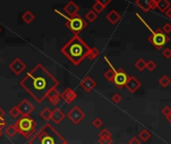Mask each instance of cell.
I'll return each mask as SVG.
<instances>
[{
    "mask_svg": "<svg viewBox=\"0 0 171 144\" xmlns=\"http://www.w3.org/2000/svg\"><path fill=\"white\" fill-rule=\"evenodd\" d=\"M58 85L59 81L40 63L20 81V86L37 102H42L48 92Z\"/></svg>",
    "mask_w": 171,
    "mask_h": 144,
    "instance_id": "obj_1",
    "label": "cell"
},
{
    "mask_svg": "<svg viewBox=\"0 0 171 144\" xmlns=\"http://www.w3.org/2000/svg\"><path fill=\"white\" fill-rule=\"evenodd\" d=\"M90 47L79 35H74L60 49L62 54L75 66H78L87 57Z\"/></svg>",
    "mask_w": 171,
    "mask_h": 144,
    "instance_id": "obj_2",
    "label": "cell"
},
{
    "mask_svg": "<svg viewBox=\"0 0 171 144\" xmlns=\"http://www.w3.org/2000/svg\"><path fill=\"white\" fill-rule=\"evenodd\" d=\"M65 138L51 124L46 123L30 138L28 144H64Z\"/></svg>",
    "mask_w": 171,
    "mask_h": 144,
    "instance_id": "obj_3",
    "label": "cell"
},
{
    "mask_svg": "<svg viewBox=\"0 0 171 144\" xmlns=\"http://www.w3.org/2000/svg\"><path fill=\"white\" fill-rule=\"evenodd\" d=\"M15 128L18 133H20L21 135H23L25 138H31V136H33L34 132L36 130L37 123L36 121L32 119L31 117L29 116H22L21 118H19L14 124Z\"/></svg>",
    "mask_w": 171,
    "mask_h": 144,
    "instance_id": "obj_4",
    "label": "cell"
},
{
    "mask_svg": "<svg viewBox=\"0 0 171 144\" xmlns=\"http://www.w3.org/2000/svg\"><path fill=\"white\" fill-rule=\"evenodd\" d=\"M54 11L56 13H58L60 16L65 18L66 19V22H65L66 27L69 29L70 31L74 34V35H79V33H80L83 29H85L87 27V22L83 19L79 14L75 15V16L69 17V16L64 15L63 13H61L58 10H54Z\"/></svg>",
    "mask_w": 171,
    "mask_h": 144,
    "instance_id": "obj_5",
    "label": "cell"
},
{
    "mask_svg": "<svg viewBox=\"0 0 171 144\" xmlns=\"http://www.w3.org/2000/svg\"><path fill=\"white\" fill-rule=\"evenodd\" d=\"M170 38L167 36V34H165L162 31V29L158 28L155 31L151 32V35L148 37V41L153 45V46L157 49V50H160L163 46L169 42Z\"/></svg>",
    "mask_w": 171,
    "mask_h": 144,
    "instance_id": "obj_6",
    "label": "cell"
},
{
    "mask_svg": "<svg viewBox=\"0 0 171 144\" xmlns=\"http://www.w3.org/2000/svg\"><path fill=\"white\" fill-rule=\"evenodd\" d=\"M67 117L69 118V120H71L72 123L79 124L81 122V120L85 118V113L83 112L78 106H74V107L67 113Z\"/></svg>",
    "mask_w": 171,
    "mask_h": 144,
    "instance_id": "obj_7",
    "label": "cell"
},
{
    "mask_svg": "<svg viewBox=\"0 0 171 144\" xmlns=\"http://www.w3.org/2000/svg\"><path fill=\"white\" fill-rule=\"evenodd\" d=\"M128 79H129V75L123 69L119 68V69L116 70V74H115V76H114L113 83L118 87V88H123V87L126 86Z\"/></svg>",
    "mask_w": 171,
    "mask_h": 144,
    "instance_id": "obj_8",
    "label": "cell"
},
{
    "mask_svg": "<svg viewBox=\"0 0 171 144\" xmlns=\"http://www.w3.org/2000/svg\"><path fill=\"white\" fill-rule=\"evenodd\" d=\"M17 107L20 111L22 116H29L34 111V106L27 99H23L20 103L17 105Z\"/></svg>",
    "mask_w": 171,
    "mask_h": 144,
    "instance_id": "obj_9",
    "label": "cell"
},
{
    "mask_svg": "<svg viewBox=\"0 0 171 144\" xmlns=\"http://www.w3.org/2000/svg\"><path fill=\"white\" fill-rule=\"evenodd\" d=\"M9 68H10V70L12 71L14 74L20 75L22 72L25 70L26 64L22 61L20 58H15L13 61L9 64Z\"/></svg>",
    "mask_w": 171,
    "mask_h": 144,
    "instance_id": "obj_10",
    "label": "cell"
},
{
    "mask_svg": "<svg viewBox=\"0 0 171 144\" xmlns=\"http://www.w3.org/2000/svg\"><path fill=\"white\" fill-rule=\"evenodd\" d=\"M140 87H141V82H140L137 78L134 76H129V79L126 83V86H125V88H127L129 92L135 93Z\"/></svg>",
    "mask_w": 171,
    "mask_h": 144,
    "instance_id": "obj_11",
    "label": "cell"
},
{
    "mask_svg": "<svg viewBox=\"0 0 171 144\" xmlns=\"http://www.w3.org/2000/svg\"><path fill=\"white\" fill-rule=\"evenodd\" d=\"M80 86L86 92H91L95 88V86H96V82L90 76H86L80 81Z\"/></svg>",
    "mask_w": 171,
    "mask_h": 144,
    "instance_id": "obj_12",
    "label": "cell"
},
{
    "mask_svg": "<svg viewBox=\"0 0 171 144\" xmlns=\"http://www.w3.org/2000/svg\"><path fill=\"white\" fill-rule=\"evenodd\" d=\"M76 97H77V94L71 88H66L61 93V99L65 101L67 104H70L71 102H73L76 99Z\"/></svg>",
    "mask_w": 171,
    "mask_h": 144,
    "instance_id": "obj_13",
    "label": "cell"
},
{
    "mask_svg": "<svg viewBox=\"0 0 171 144\" xmlns=\"http://www.w3.org/2000/svg\"><path fill=\"white\" fill-rule=\"evenodd\" d=\"M46 98H48V100L51 102L52 105L56 106L57 104H59L60 100H61V93H59L56 88H53L48 92Z\"/></svg>",
    "mask_w": 171,
    "mask_h": 144,
    "instance_id": "obj_14",
    "label": "cell"
},
{
    "mask_svg": "<svg viewBox=\"0 0 171 144\" xmlns=\"http://www.w3.org/2000/svg\"><path fill=\"white\" fill-rule=\"evenodd\" d=\"M63 10L65 11V12L69 15V17L72 16H75V15L78 14V11H79V6L76 4L75 2L73 1H69L67 3V4L63 7Z\"/></svg>",
    "mask_w": 171,
    "mask_h": 144,
    "instance_id": "obj_15",
    "label": "cell"
},
{
    "mask_svg": "<svg viewBox=\"0 0 171 144\" xmlns=\"http://www.w3.org/2000/svg\"><path fill=\"white\" fill-rule=\"evenodd\" d=\"M65 114L63 113V111L59 108H55L54 110H52V116H51V120L54 122L55 124H59L61 121L64 119Z\"/></svg>",
    "mask_w": 171,
    "mask_h": 144,
    "instance_id": "obj_16",
    "label": "cell"
},
{
    "mask_svg": "<svg viewBox=\"0 0 171 144\" xmlns=\"http://www.w3.org/2000/svg\"><path fill=\"white\" fill-rule=\"evenodd\" d=\"M104 60L109 64V67H110L109 69H107L104 72V78L107 79L109 82H113L114 76H115V74H116V70H115V68H113L112 64L109 62V60L107 59V57H104Z\"/></svg>",
    "mask_w": 171,
    "mask_h": 144,
    "instance_id": "obj_17",
    "label": "cell"
},
{
    "mask_svg": "<svg viewBox=\"0 0 171 144\" xmlns=\"http://www.w3.org/2000/svg\"><path fill=\"white\" fill-rule=\"evenodd\" d=\"M106 19H107V21L110 22L111 24H116L117 22L121 19V16L117 11L111 10L107 15H106Z\"/></svg>",
    "mask_w": 171,
    "mask_h": 144,
    "instance_id": "obj_18",
    "label": "cell"
},
{
    "mask_svg": "<svg viewBox=\"0 0 171 144\" xmlns=\"http://www.w3.org/2000/svg\"><path fill=\"white\" fill-rule=\"evenodd\" d=\"M170 8V2L167 1V0H159L157 3V9L161 12H166L167 9Z\"/></svg>",
    "mask_w": 171,
    "mask_h": 144,
    "instance_id": "obj_19",
    "label": "cell"
},
{
    "mask_svg": "<svg viewBox=\"0 0 171 144\" xmlns=\"http://www.w3.org/2000/svg\"><path fill=\"white\" fill-rule=\"evenodd\" d=\"M34 19H35V16H34V14L29 10L25 11L23 15H22V20H23L26 24H30Z\"/></svg>",
    "mask_w": 171,
    "mask_h": 144,
    "instance_id": "obj_20",
    "label": "cell"
},
{
    "mask_svg": "<svg viewBox=\"0 0 171 144\" xmlns=\"http://www.w3.org/2000/svg\"><path fill=\"white\" fill-rule=\"evenodd\" d=\"M104 9H105V7L102 5V3H101L100 0H96V1L94 2V4L92 5V10L96 14H99L101 12H103Z\"/></svg>",
    "mask_w": 171,
    "mask_h": 144,
    "instance_id": "obj_21",
    "label": "cell"
},
{
    "mask_svg": "<svg viewBox=\"0 0 171 144\" xmlns=\"http://www.w3.org/2000/svg\"><path fill=\"white\" fill-rule=\"evenodd\" d=\"M99 54H100V51L96 47H92L90 48L88 54H87V58L89 60H94L95 58H97L99 56Z\"/></svg>",
    "mask_w": 171,
    "mask_h": 144,
    "instance_id": "obj_22",
    "label": "cell"
},
{
    "mask_svg": "<svg viewBox=\"0 0 171 144\" xmlns=\"http://www.w3.org/2000/svg\"><path fill=\"white\" fill-rule=\"evenodd\" d=\"M40 116L42 117V118L45 121H49L51 120V116H52V110H50L48 107H45L42 111L40 112Z\"/></svg>",
    "mask_w": 171,
    "mask_h": 144,
    "instance_id": "obj_23",
    "label": "cell"
},
{
    "mask_svg": "<svg viewBox=\"0 0 171 144\" xmlns=\"http://www.w3.org/2000/svg\"><path fill=\"white\" fill-rule=\"evenodd\" d=\"M16 133H17V130H16V128H15L14 124L13 125H9V126H7L5 128V134L8 136V137H10V138L14 137Z\"/></svg>",
    "mask_w": 171,
    "mask_h": 144,
    "instance_id": "obj_24",
    "label": "cell"
},
{
    "mask_svg": "<svg viewBox=\"0 0 171 144\" xmlns=\"http://www.w3.org/2000/svg\"><path fill=\"white\" fill-rule=\"evenodd\" d=\"M151 137V133L147 129H143L139 132V138L142 140V141H147V140H149Z\"/></svg>",
    "mask_w": 171,
    "mask_h": 144,
    "instance_id": "obj_25",
    "label": "cell"
},
{
    "mask_svg": "<svg viewBox=\"0 0 171 144\" xmlns=\"http://www.w3.org/2000/svg\"><path fill=\"white\" fill-rule=\"evenodd\" d=\"M158 82H159V84H160V86L167 87V86L170 85L171 80H170V78L167 76V75H163V76L158 80Z\"/></svg>",
    "mask_w": 171,
    "mask_h": 144,
    "instance_id": "obj_26",
    "label": "cell"
},
{
    "mask_svg": "<svg viewBox=\"0 0 171 144\" xmlns=\"http://www.w3.org/2000/svg\"><path fill=\"white\" fill-rule=\"evenodd\" d=\"M97 15H98V14L95 13L93 10H90V11H88V12L86 13L85 18H86L87 21H89V22H94L95 20L97 19Z\"/></svg>",
    "mask_w": 171,
    "mask_h": 144,
    "instance_id": "obj_27",
    "label": "cell"
},
{
    "mask_svg": "<svg viewBox=\"0 0 171 144\" xmlns=\"http://www.w3.org/2000/svg\"><path fill=\"white\" fill-rule=\"evenodd\" d=\"M135 67L137 68V69H138L139 71H143V70L146 68V62H145V60L142 59V58L138 59L137 61L135 62Z\"/></svg>",
    "mask_w": 171,
    "mask_h": 144,
    "instance_id": "obj_28",
    "label": "cell"
},
{
    "mask_svg": "<svg viewBox=\"0 0 171 144\" xmlns=\"http://www.w3.org/2000/svg\"><path fill=\"white\" fill-rule=\"evenodd\" d=\"M98 136H99V139H104V138H111L112 134H111V132L107 129H102L99 132Z\"/></svg>",
    "mask_w": 171,
    "mask_h": 144,
    "instance_id": "obj_29",
    "label": "cell"
},
{
    "mask_svg": "<svg viewBox=\"0 0 171 144\" xmlns=\"http://www.w3.org/2000/svg\"><path fill=\"white\" fill-rule=\"evenodd\" d=\"M9 114H10L11 117H12V118H17L19 115H21L20 114V111H19V109H18L17 106H14V107H12V108L10 109V110H9Z\"/></svg>",
    "mask_w": 171,
    "mask_h": 144,
    "instance_id": "obj_30",
    "label": "cell"
},
{
    "mask_svg": "<svg viewBox=\"0 0 171 144\" xmlns=\"http://www.w3.org/2000/svg\"><path fill=\"white\" fill-rule=\"evenodd\" d=\"M156 63H155L153 60H149L148 62H146V68L149 71H153L155 70V68H156Z\"/></svg>",
    "mask_w": 171,
    "mask_h": 144,
    "instance_id": "obj_31",
    "label": "cell"
},
{
    "mask_svg": "<svg viewBox=\"0 0 171 144\" xmlns=\"http://www.w3.org/2000/svg\"><path fill=\"white\" fill-rule=\"evenodd\" d=\"M157 3L158 1H156V0H149V1H148V9H151V10L156 9Z\"/></svg>",
    "mask_w": 171,
    "mask_h": 144,
    "instance_id": "obj_32",
    "label": "cell"
},
{
    "mask_svg": "<svg viewBox=\"0 0 171 144\" xmlns=\"http://www.w3.org/2000/svg\"><path fill=\"white\" fill-rule=\"evenodd\" d=\"M102 124H103V121H102L100 118H95L93 121H92V125L95 127V128H99L102 126Z\"/></svg>",
    "mask_w": 171,
    "mask_h": 144,
    "instance_id": "obj_33",
    "label": "cell"
},
{
    "mask_svg": "<svg viewBox=\"0 0 171 144\" xmlns=\"http://www.w3.org/2000/svg\"><path fill=\"white\" fill-rule=\"evenodd\" d=\"M111 100H112V102H114L115 104H117V103H119V102H120L121 100H122V97H121V95H120L119 93H115V94H114V95L112 96Z\"/></svg>",
    "mask_w": 171,
    "mask_h": 144,
    "instance_id": "obj_34",
    "label": "cell"
},
{
    "mask_svg": "<svg viewBox=\"0 0 171 144\" xmlns=\"http://www.w3.org/2000/svg\"><path fill=\"white\" fill-rule=\"evenodd\" d=\"M161 112L165 117H167V116H169L171 114V108L169 107V106H165V107L161 110Z\"/></svg>",
    "mask_w": 171,
    "mask_h": 144,
    "instance_id": "obj_35",
    "label": "cell"
},
{
    "mask_svg": "<svg viewBox=\"0 0 171 144\" xmlns=\"http://www.w3.org/2000/svg\"><path fill=\"white\" fill-rule=\"evenodd\" d=\"M162 55L164 56V57H165L166 59L171 58V49H170V48L164 49V50H163V52H162Z\"/></svg>",
    "mask_w": 171,
    "mask_h": 144,
    "instance_id": "obj_36",
    "label": "cell"
},
{
    "mask_svg": "<svg viewBox=\"0 0 171 144\" xmlns=\"http://www.w3.org/2000/svg\"><path fill=\"white\" fill-rule=\"evenodd\" d=\"M162 31L164 32L165 34L170 33V32H171V24H170V23L164 24V26H163V28H162Z\"/></svg>",
    "mask_w": 171,
    "mask_h": 144,
    "instance_id": "obj_37",
    "label": "cell"
},
{
    "mask_svg": "<svg viewBox=\"0 0 171 144\" xmlns=\"http://www.w3.org/2000/svg\"><path fill=\"white\" fill-rule=\"evenodd\" d=\"M112 139L111 138H104V139H99V144H112Z\"/></svg>",
    "mask_w": 171,
    "mask_h": 144,
    "instance_id": "obj_38",
    "label": "cell"
},
{
    "mask_svg": "<svg viewBox=\"0 0 171 144\" xmlns=\"http://www.w3.org/2000/svg\"><path fill=\"white\" fill-rule=\"evenodd\" d=\"M128 144H141V142H140V140L137 137H132L128 141Z\"/></svg>",
    "mask_w": 171,
    "mask_h": 144,
    "instance_id": "obj_39",
    "label": "cell"
},
{
    "mask_svg": "<svg viewBox=\"0 0 171 144\" xmlns=\"http://www.w3.org/2000/svg\"><path fill=\"white\" fill-rule=\"evenodd\" d=\"M6 121L4 120L3 117H0V130L2 131L3 128H6Z\"/></svg>",
    "mask_w": 171,
    "mask_h": 144,
    "instance_id": "obj_40",
    "label": "cell"
},
{
    "mask_svg": "<svg viewBox=\"0 0 171 144\" xmlns=\"http://www.w3.org/2000/svg\"><path fill=\"white\" fill-rule=\"evenodd\" d=\"M135 4L136 5H137V6H139V8H141L143 11H144V12H147V11L148 10H149V9H148V8H146V7H144L142 4H141V2H140V1H138V0H137V1H135Z\"/></svg>",
    "mask_w": 171,
    "mask_h": 144,
    "instance_id": "obj_41",
    "label": "cell"
},
{
    "mask_svg": "<svg viewBox=\"0 0 171 144\" xmlns=\"http://www.w3.org/2000/svg\"><path fill=\"white\" fill-rule=\"evenodd\" d=\"M165 15L167 16V18H170V19H171V7H170L169 9H167V10H166Z\"/></svg>",
    "mask_w": 171,
    "mask_h": 144,
    "instance_id": "obj_42",
    "label": "cell"
},
{
    "mask_svg": "<svg viewBox=\"0 0 171 144\" xmlns=\"http://www.w3.org/2000/svg\"><path fill=\"white\" fill-rule=\"evenodd\" d=\"M100 1H101V0H100ZM110 2H111V1H110V0H105V1H101L102 5H103L104 7H106L108 4H110Z\"/></svg>",
    "mask_w": 171,
    "mask_h": 144,
    "instance_id": "obj_43",
    "label": "cell"
},
{
    "mask_svg": "<svg viewBox=\"0 0 171 144\" xmlns=\"http://www.w3.org/2000/svg\"><path fill=\"white\" fill-rule=\"evenodd\" d=\"M5 115V112L3 111V109H1V107H0V117H3Z\"/></svg>",
    "mask_w": 171,
    "mask_h": 144,
    "instance_id": "obj_44",
    "label": "cell"
},
{
    "mask_svg": "<svg viewBox=\"0 0 171 144\" xmlns=\"http://www.w3.org/2000/svg\"><path fill=\"white\" fill-rule=\"evenodd\" d=\"M166 119H167V121H168L169 123H171V114H170L169 116H167V117H166Z\"/></svg>",
    "mask_w": 171,
    "mask_h": 144,
    "instance_id": "obj_45",
    "label": "cell"
},
{
    "mask_svg": "<svg viewBox=\"0 0 171 144\" xmlns=\"http://www.w3.org/2000/svg\"><path fill=\"white\" fill-rule=\"evenodd\" d=\"M2 134H3V133H2V131H1V130H0V138H1V136H2Z\"/></svg>",
    "mask_w": 171,
    "mask_h": 144,
    "instance_id": "obj_46",
    "label": "cell"
},
{
    "mask_svg": "<svg viewBox=\"0 0 171 144\" xmlns=\"http://www.w3.org/2000/svg\"><path fill=\"white\" fill-rule=\"evenodd\" d=\"M64 144H68V143H67V141H66V142H65V143H64Z\"/></svg>",
    "mask_w": 171,
    "mask_h": 144,
    "instance_id": "obj_47",
    "label": "cell"
},
{
    "mask_svg": "<svg viewBox=\"0 0 171 144\" xmlns=\"http://www.w3.org/2000/svg\"><path fill=\"white\" fill-rule=\"evenodd\" d=\"M0 32H1V28H0Z\"/></svg>",
    "mask_w": 171,
    "mask_h": 144,
    "instance_id": "obj_48",
    "label": "cell"
}]
</instances>
